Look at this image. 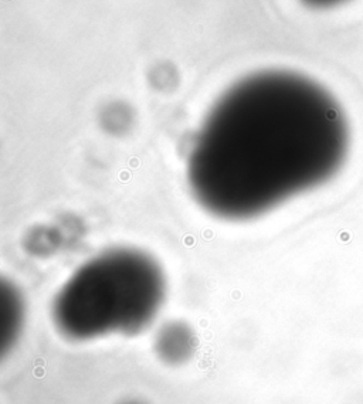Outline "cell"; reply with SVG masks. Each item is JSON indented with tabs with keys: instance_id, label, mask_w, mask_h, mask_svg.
I'll list each match as a JSON object with an SVG mask.
<instances>
[{
	"instance_id": "obj_1",
	"label": "cell",
	"mask_w": 363,
	"mask_h": 404,
	"mask_svg": "<svg viewBox=\"0 0 363 404\" xmlns=\"http://www.w3.org/2000/svg\"><path fill=\"white\" fill-rule=\"evenodd\" d=\"M350 149L342 105L321 84L284 70L233 84L208 111L187 156L206 211L251 220L332 180Z\"/></svg>"
},
{
	"instance_id": "obj_2",
	"label": "cell",
	"mask_w": 363,
	"mask_h": 404,
	"mask_svg": "<svg viewBox=\"0 0 363 404\" xmlns=\"http://www.w3.org/2000/svg\"><path fill=\"white\" fill-rule=\"evenodd\" d=\"M166 298V278L143 251L115 248L70 275L51 306L54 326L68 340L132 336L155 321Z\"/></svg>"
},
{
	"instance_id": "obj_3",
	"label": "cell",
	"mask_w": 363,
	"mask_h": 404,
	"mask_svg": "<svg viewBox=\"0 0 363 404\" xmlns=\"http://www.w3.org/2000/svg\"><path fill=\"white\" fill-rule=\"evenodd\" d=\"M196 345L197 342L192 327L182 321H172L162 325L156 332L153 349L163 363L180 366L192 359Z\"/></svg>"
},
{
	"instance_id": "obj_4",
	"label": "cell",
	"mask_w": 363,
	"mask_h": 404,
	"mask_svg": "<svg viewBox=\"0 0 363 404\" xmlns=\"http://www.w3.org/2000/svg\"><path fill=\"white\" fill-rule=\"evenodd\" d=\"M24 306L20 292L13 285L4 282L0 288V349L13 346L21 331Z\"/></svg>"
},
{
	"instance_id": "obj_5",
	"label": "cell",
	"mask_w": 363,
	"mask_h": 404,
	"mask_svg": "<svg viewBox=\"0 0 363 404\" xmlns=\"http://www.w3.org/2000/svg\"><path fill=\"white\" fill-rule=\"evenodd\" d=\"M305 4L312 7H318V9H326V7H333L338 4L348 2V0H302Z\"/></svg>"
},
{
	"instance_id": "obj_6",
	"label": "cell",
	"mask_w": 363,
	"mask_h": 404,
	"mask_svg": "<svg viewBox=\"0 0 363 404\" xmlns=\"http://www.w3.org/2000/svg\"><path fill=\"white\" fill-rule=\"evenodd\" d=\"M118 404H148L145 400H141V398H136V397H131V398H125V400L119 401Z\"/></svg>"
}]
</instances>
